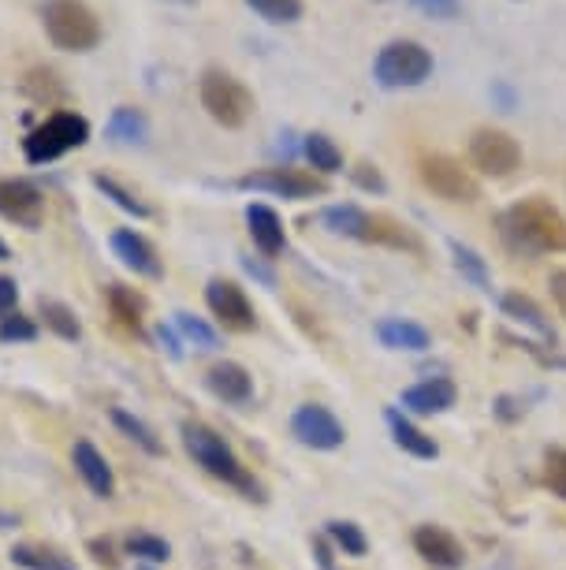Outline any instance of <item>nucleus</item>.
Masks as SVG:
<instances>
[{"instance_id":"f257e3e1","label":"nucleus","mask_w":566,"mask_h":570,"mask_svg":"<svg viewBox=\"0 0 566 570\" xmlns=\"http://www.w3.org/2000/svg\"><path fill=\"white\" fill-rule=\"evenodd\" d=\"M499 235H504V243L510 250L526 254V257L566 254V217L540 195L515 202V206L499 217Z\"/></svg>"},{"instance_id":"f03ea898","label":"nucleus","mask_w":566,"mask_h":570,"mask_svg":"<svg viewBox=\"0 0 566 570\" xmlns=\"http://www.w3.org/2000/svg\"><path fill=\"white\" fill-rule=\"evenodd\" d=\"M183 448H187V455L209 473V478H217V481H224V485L239 489L247 500H265L261 485L250 478V470L239 462V455L231 451V444L220 433H212L209 425L183 422Z\"/></svg>"},{"instance_id":"7ed1b4c3","label":"nucleus","mask_w":566,"mask_h":570,"mask_svg":"<svg viewBox=\"0 0 566 570\" xmlns=\"http://www.w3.org/2000/svg\"><path fill=\"white\" fill-rule=\"evenodd\" d=\"M41 30L60 52H93L101 46L105 27L87 0H46L41 4Z\"/></svg>"},{"instance_id":"20e7f679","label":"nucleus","mask_w":566,"mask_h":570,"mask_svg":"<svg viewBox=\"0 0 566 570\" xmlns=\"http://www.w3.org/2000/svg\"><path fill=\"white\" fill-rule=\"evenodd\" d=\"M90 135H93V127L87 116L75 109H57L23 138V157H27V165H52V160L87 146Z\"/></svg>"},{"instance_id":"39448f33","label":"nucleus","mask_w":566,"mask_h":570,"mask_svg":"<svg viewBox=\"0 0 566 570\" xmlns=\"http://www.w3.org/2000/svg\"><path fill=\"white\" fill-rule=\"evenodd\" d=\"M198 101L201 109L209 112L212 124L228 127V131H239V127L250 124L254 116V94L247 90V82L235 79L231 71L224 68H206L198 79Z\"/></svg>"},{"instance_id":"423d86ee","label":"nucleus","mask_w":566,"mask_h":570,"mask_svg":"<svg viewBox=\"0 0 566 570\" xmlns=\"http://www.w3.org/2000/svg\"><path fill=\"white\" fill-rule=\"evenodd\" d=\"M433 75V52L414 38H395L388 41L377 60H373V79L384 90H414Z\"/></svg>"},{"instance_id":"0eeeda50","label":"nucleus","mask_w":566,"mask_h":570,"mask_svg":"<svg viewBox=\"0 0 566 570\" xmlns=\"http://www.w3.org/2000/svg\"><path fill=\"white\" fill-rule=\"evenodd\" d=\"M242 190H258V195H272L284 202H309V198H325L328 183L314 176V171L291 168V165H276V168H258L247 171L239 179Z\"/></svg>"},{"instance_id":"6e6552de","label":"nucleus","mask_w":566,"mask_h":570,"mask_svg":"<svg viewBox=\"0 0 566 570\" xmlns=\"http://www.w3.org/2000/svg\"><path fill=\"white\" fill-rule=\"evenodd\" d=\"M418 176H421V183L433 190L436 198L451 202V206H474V202L480 198V183L469 176V171L458 165L455 157H447V154L421 157Z\"/></svg>"},{"instance_id":"1a4fd4ad","label":"nucleus","mask_w":566,"mask_h":570,"mask_svg":"<svg viewBox=\"0 0 566 570\" xmlns=\"http://www.w3.org/2000/svg\"><path fill=\"white\" fill-rule=\"evenodd\" d=\"M469 160H474L480 176L507 179L522 165V146L507 131H499V127H477L469 135Z\"/></svg>"},{"instance_id":"9d476101","label":"nucleus","mask_w":566,"mask_h":570,"mask_svg":"<svg viewBox=\"0 0 566 570\" xmlns=\"http://www.w3.org/2000/svg\"><path fill=\"white\" fill-rule=\"evenodd\" d=\"M0 217L16 228L38 232L46 220V195L38 183L23 176H0Z\"/></svg>"},{"instance_id":"9b49d317","label":"nucleus","mask_w":566,"mask_h":570,"mask_svg":"<svg viewBox=\"0 0 566 570\" xmlns=\"http://www.w3.org/2000/svg\"><path fill=\"white\" fill-rule=\"evenodd\" d=\"M206 306L228 332H254V328H258V309H254L247 292H242L235 279H224V276L209 279V284H206Z\"/></svg>"},{"instance_id":"f8f14e48","label":"nucleus","mask_w":566,"mask_h":570,"mask_svg":"<svg viewBox=\"0 0 566 570\" xmlns=\"http://www.w3.org/2000/svg\"><path fill=\"white\" fill-rule=\"evenodd\" d=\"M291 436L298 440L302 448H314V451H336L344 448L347 440V429L344 422L320 403H302L298 411L291 414Z\"/></svg>"},{"instance_id":"ddd939ff","label":"nucleus","mask_w":566,"mask_h":570,"mask_svg":"<svg viewBox=\"0 0 566 570\" xmlns=\"http://www.w3.org/2000/svg\"><path fill=\"white\" fill-rule=\"evenodd\" d=\"M109 246H112V254L120 257V265L131 268L135 276H142V279L165 276V262H160L157 246L149 243L138 228H116L109 235Z\"/></svg>"},{"instance_id":"4468645a","label":"nucleus","mask_w":566,"mask_h":570,"mask_svg":"<svg viewBox=\"0 0 566 570\" xmlns=\"http://www.w3.org/2000/svg\"><path fill=\"white\" fill-rule=\"evenodd\" d=\"M414 552L436 570H458L466 563V548L458 544V537L447 533L444 525H418V530H414Z\"/></svg>"},{"instance_id":"2eb2a0df","label":"nucleus","mask_w":566,"mask_h":570,"mask_svg":"<svg viewBox=\"0 0 566 570\" xmlns=\"http://www.w3.org/2000/svg\"><path fill=\"white\" fill-rule=\"evenodd\" d=\"M71 466L82 478V485H87L98 500H112L116 497V473L109 466V459H105L101 451L90 444V440H75Z\"/></svg>"},{"instance_id":"dca6fc26","label":"nucleus","mask_w":566,"mask_h":570,"mask_svg":"<svg viewBox=\"0 0 566 570\" xmlns=\"http://www.w3.org/2000/svg\"><path fill=\"white\" fill-rule=\"evenodd\" d=\"M247 232H250L254 246H258L269 262L287 250V232H284L280 213H276L272 206H265V202H250L247 206Z\"/></svg>"},{"instance_id":"f3484780","label":"nucleus","mask_w":566,"mask_h":570,"mask_svg":"<svg viewBox=\"0 0 566 570\" xmlns=\"http://www.w3.org/2000/svg\"><path fill=\"white\" fill-rule=\"evenodd\" d=\"M206 384H209V392L217 395L220 403L242 406V403L254 400V376L242 370L239 362H217L206 373Z\"/></svg>"},{"instance_id":"a211bd4d","label":"nucleus","mask_w":566,"mask_h":570,"mask_svg":"<svg viewBox=\"0 0 566 570\" xmlns=\"http://www.w3.org/2000/svg\"><path fill=\"white\" fill-rule=\"evenodd\" d=\"M455 384L447 376H433V381H421L414 389L403 392V406L414 414H444L455 406Z\"/></svg>"},{"instance_id":"6ab92c4d","label":"nucleus","mask_w":566,"mask_h":570,"mask_svg":"<svg viewBox=\"0 0 566 570\" xmlns=\"http://www.w3.org/2000/svg\"><path fill=\"white\" fill-rule=\"evenodd\" d=\"M105 303H109V314L116 317V325H123L127 332L142 336V328H146V298L142 295L123 284H109L105 287Z\"/></svg>"},{"instance_id":"aec40b11","label":"nucleus","mask_w":566,"mask_h":570,"mask_svg":"<svg viewBox=\"0 0 566 570\" xmlns=\"http://www.w3.org/2000/svg\"><path fill=\"white\" fill-rule=\"evenodd\" d=\"M377 340L388 351H414V354L429 351V343H433L429 328L414 325V321H403V317H384L377 325Z\"/></svg>"},{"instance_id":"412c9836","label":"nucleus","mask_w":566,"mask_h":570,"mask_svg":"<svg viewBox=\"0 0 566 570\" xmlns=\"http://www.w3.org/2000/svg\"><path fill=\"white\" fill-rule=\"evenodd\" d=\"M105 138L116 146H142L149 138V120L135 105H116L109 124H105Z\"/></svg>"},{"instance_id":"4be33fe9","label":"nucleus","mask_w":566,"mask_h":570,"mask_svg":"<svg viewBox=\"0 0 566 570\" xmlns=\"http://www.w3.org/2000/svg\"><path fill=\"white\" fill-rule=\"evenodd\" d=\"M8 559H12L16 567H23V570H79V567H75V559L63 552V548L38 544V541L16 544L12 552H8Z\"/></svg>"},{"instance_id":"5701e85b","label":"nucleus","mask_w":566,"mask_h":570,"mask_svg":"<svg viewBox=\"0 0 566 570\" xmlns=\"http://www.w3.org/2000/svg\"><path fill=\"white\" fill-rule=\"evenodd\" d=\"M302 157L309 160L314 176H336V171H344V149L325 131H309L302 138Z\"/></svg>"},{"instance_id":"b1692460","label":"nucleus","mask_w":566,"mask_h":570,"mask_svg":"<svg viewBox=\"0 0 566 570\" xmlns=\"http://www.w3.org/2000/svg\"><path fill=\"white\" fill-rule=\"evenodd\" d=\"M320 224H325L332 235H347V239H361L369 243V224H373V213H366L361 206H328L320 213Z\"/></svg>"},{"instance_id":"393cba45","label":"nucleus","mask_w":566,"mask_h":570,"mask_svg":"<svg viewBox=\"0 0 566 570\" xmlns=\"http://www.w3.org/2000/svg\"><path fill=\"white\" fill-rule=\"evenodd\" d=\"M90 183H93V190H98V195L109 198L116 209H123V213H127V217H135V220H149V217H153V206H146V202L138 198L131 187H123V183L116 179V176H105V171H93Z\"/></svg>"},{"instance_id":"a878e982","label":"nucleus","mask_w":566,"mask_h":570,"mask_svg":"<svg viewBox=\"0 0 566 570\" xmlns=\"http://www.w3.org/2000/svg\"><path fill=\"white\" fill-rule=\"evenodd\" d=\"M499 306H504V314L510 321H518V325H526L537 332L540 340H552L555 343V328H552V321L544 317V309L533 303L529 295H522V292H507L504 298H499Z\"/></svg>"},{"instance_id":"bb28decb","label":"nucleus","mask_w":566,"mask_h":570,"mask_svg":"<svg viewBox=\"0 0 566 570\" xmlns=\"http://www.w3.org/2000/svg\"><path fill=\"white\" fill-rule=\"evenodd\" d=\"M388 425H391L395 444L407 451V455H414V459H436V455H440L436 440H433L429 433H421L418 425H410L399 411H388Z\"/></svg>"},{"instance_id":"cd10ccee","label":"nucleus","mask_w":566,"mask_h":570,"mask_svg":"<svg viewBox=\"0 0 566 570\" xmlns=\"http://www.w3.org/2000/svg\"><path fill=\"white\" fill-rule=\"evenodd\" d=\"M112 425L120 429V433L131 440L135 448H142L146 455H153V459H160L165 455V444H160V436L153 433V429H149L142 417H135L131 411H123V406H112Z\"/></svg>"},{"instance_id":"c85d7f7f","label":"nucleus","mask_w":566,"mask_h":570,"mask_svg":"<svg viewBox=\"0 0 566 570\" xmlns=\"http://www.w3.org/2000/svg\"><path fill=\"white\" fill-rule=\"evenodd\" d=\"M38 317L46 321V328L52 336L68 340V343H79L82 340V325L75 317V309L68 303H57V298H41L38 303Z\"/></svg>"},{"instance_id":"c756f323","label":"nucleus","mask_w":566,"mask_h":570,"mask_svg":"<svg viewBox=\"0 0 566 570\" xmlns=\"http://www.w3.org/2000/svg\"><path fill=\"white\" fill-rule=\"evenodd\" d=\"M123 548H127V556H135L138 563H149V567L168 563V559H172V544H168L165 537L146 533V530H138V533L127 537Z\"/></svg>"},{"instance_id":"7c9ffc66","label":"nucleus","mask_w":566,"mask_h":570,"mask_svg":"<svg viewBox=\"0 0 566 570\" xmlns=\"http://www.w3.org/2000/svg\"><path fill=\"white\" fill-rule=\"evenodd\" d=\"M242 4L272 27H291L302 19V0H242Z\"/></svg>"},{"instance_id":"2f4dec72","label":"nucleus","mask_w":566,"mask_h":570,"mask_svg":"<svg viewBox=\"0 0 566 570\" xmlns=\"http://www.w3.org/2000/svg\"><path fill=\"white\" fill-rule=\"evenodd\" d=\"M172 325L179 328V336H183L187 343H195L198 351H217V347H220L217 328L206 325V321L195 317V314H187V309H179V314H172Z\"/></svg>"},{"instance_id":"473e14b6","label":"nucleus","mask_w":566,"mask_h":570,"mask_svg":"<svg viewBox=\"0 0 566 570\" xmlns=\"http://www.w3.org/2000/svg\"><path fill=\"white\" fill-rule=\"evenodd\" d=\"M451 257H455V268L463 273L469 284L480 287V292H488V265H485V257H480L474 246H463V243H451Z\"/></svg>"},{"instance_id":"72a5a7b5","label":"nucleus","mask_w":566,"mask_h":570,"mask_svg":"<svg viewBox=\"0 0 566 570\" xmlns=\"http://www.w3.org/2000/svg\"><path fill=\"white\" fill-rule=\"evenodd\" d=\"M328 537H332V544L344 556H366L369 552L366 533H361V525H355V522H328Z\"/></svg>"},{"instance_id":"f704fd0d","label":"nucleus","mask_w":566,"mask_h":570,"mask_svg":"<svg viewBox=\"0 0 566 570\" xmlns=\"http://www.w3.org/2000/svg\"><path fill=\"white\" fill-rule=\"evenodd\" d=\"M38 340V321L27 317V314H16L0 321V343H8V347H16V343H34Z\"/></svg>"},{"instance_id":"c9c22d12","label":"nucleus","mask_w":566,"mask_h":570,"mask_svg":"<svg viewBox=\"0 0 566 570\" xmlns=\"http://www.w3.org/2000/svg\"><path fill=\"white\" fill-rule=\"evenodd\" d=\"M544 485L559 500H566V448L548 451V459H544Z\"/></svg>"},{"instance_id":"e433bc0d","label":"nucleus","mask_w":566,"mask_h":570,"mask_svg":"<svg viewBox=\"0 0 566 570\" xmlns=\"http://www.w3.org/2000/svg\"><path fill=\"white\" fill-rule=\"evenodd\" d=\"M87 552L93 556V563L105 567V570H116V567H120V552H116V541H112V537H90Z\"/></svg>"},{"instance_id":"4c0bfd02","label":"nucleus","mask_w":566,"mask_h":570,"mask_svg":"<svg viewBox=\"0 0 566 570\" xmlns=\"http://www.w3.org/2000/svg\"><path fill=\"white\" fill-rule=\"evenodd\" d=\"M410 8H418V12L429 16V19H455L458 12H463L458 0H410Z\"/></svg>"},{"instance_id":"58836bf2","label":"nucleus","mask_w":566,"mask_h":570,"mask_svg":"<svg viewBox=\"0 0 566 570\" xmlns=\"http://www.w3.org/2000/svg\"><path fill=\"white\" fill-rule=\"evenodd\" d=\"M350 176H355V183H358L361 190H373V195H384V190H388V183H384L377 165H358L355 171H350Z\"/></svg>"},{"instance_id":"ea45409f","label":"nucleus","mask_w":566,"mask_h":570,"mask_svg":"<svg viewBox=\"0 0 566 570\" xmlns=\"http://www.w3.org/2000/svg\"><path fill=\"white\" fill-rule=\"evenodd\" d=\"M19 309V284L16 276H0V321Z\"/></svg>"},{"instance_id":"a19ab883","label":"nucleus","mask_w":566,"mask_h":570,"mask_svg":"<svg viewBox=\"0 0 566 570\" xmlns=\"http://www.w3.org/2000/svg\"><path fill=\"white\" fill-rule=\"evenodd\" d=\"M548 287H552V298H555V306H559V314L566 317V268H552Z\"/></svg>"},{"instance_id":"79ce46f5","label":"nucleus","mask_w":566,"mask_h":570,"mask_svg":"<svg viewBox=\"0 0 566 570\" xmlns=\"http://www.w3.org/2000/svg\"><path fill=\"white\" fill-rule=\"evenodd\" d=\"M157 340L165 343V347H168V354H172V358H183V347H179V336H176V332L168 328V325H160V328H157Z\"/></svg>"},{"instance_id":"37998d69","label":"nucleus","mask_w":566,"mask_h":570,"mask_svg":"<svg viewBox=\"0 0 566 570\" xmlns=\"http://www.w3.org/2000/svg\"><path fill=\"white\" fill-rule=\"evenodd\" d=\"M0 262H12V246H8L4 239H0Z\"/></svg>"},{"instance_id":"c03bdc74","label":"nucleus","mask_w":566,"mask_h":570,"mask_svg":"<svg viewBox=\"0 0 566 570\" xmlns=\"http://www.w3.org/2000/svg\"><path fill=\"white\" fill-rule=\"evenodd\" d=\"M168 4H179V8H195L198 0H168Z\"/></svg>"}]
</instances>
